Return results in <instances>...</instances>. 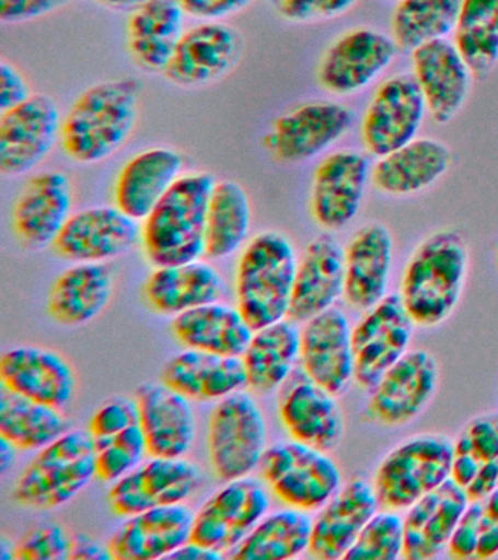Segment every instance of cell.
<instances>
[{
	"label": "cell",
	"instance_id": "6da1fadb",
	"mask_svg": "<svg viewBox=\"0 0 498 560\" xmlns=\"http://www.w3.org/2000/svg\"><path fill=\"white\" fill-rule=\"evenodd\" d=\"M138 116L139 85L135 79L95 83L82 91L65 114L60 147L77 164H99L128 142Z\"/></svg>",
	"mask_w": 498,
	"mask_h": 560
},
{
	"label": "cell",
	"instance_id": "7a4b0ae2",
	"mask_svg": "<svg viewBox=\"0 0 498 560\" xmlns=\"http://www.w3.org/2000/svg\"><path fill=\"white\" fill-rule=\"evenodd\" d=\"M470 271V248L458 231L432 232L406 262L399 284L402 304L415 326L435 328L454 313Z\"/></svg>",
	"mask_w": 498,
	"mask_h": 560
},
{
	"label": "cell",
	"instance_id": "3957f363",
	"mask_svg": "<svg viewBox=\"0 0 498 560\" xmlns=\"http://www.w3.org/2000/svg\"><path fill=\"white\" fill-rule=\"evenodd\" d=\"M216 179L183 174L141 222V245L154 267L181 265L205 256L209 197Z\"/></svg>",
	"mask_w": 498,
	"mask_h": 560
},
{
	"label": "cell",
	"instance_id": "277c9868",
	"mask_svg": "<svg viewBox=\"0 0 498 560\" xmlns=\"http://www.w3.org/2000/svg\"><path fill=\"white\" fill-rule=\"evenodd\" d=\"M297 262L294 245L281 232H260L244 247L235 273V296L253 330L288 318Z\"/></svg>",
	"mask_w": 498,
	"mask_h": 560
},
{
	"label": "cell",
	"instance_id": "5b68a950",
	"mask_svg": "<svg viewBox=\"0 0 498 560\" xmlns=\"http://www.w3.org/2000/svg\"><path fill=\"white\" fill-rule=\"evenodd\" d=\"M95 477V445L89 432L69 431L37 451L14 486L15 502L55 510L71 502Z\"/></svg>",
	"mask_w": 498,
	"mask_h": 560
},
{
	"label": "cell",
	"instance_id": "8992f818",
	"mask_svg": "<svg viewBox=\"0 0 498 560\" xmlns=\"http://www.w3.org/2000/svg\"><path fill=\"white\" fill-rule=\"evenodd\" d=\"M453 440L443 433H418L389 451L374 472L382 510L406 511L450 479Z\"/></svg>",
	"mask_w": 498,
	"mask_h": 560
},
{
	"label": "cell",
	"instance_id": "52a82bcc",
	"mask_svg": "<svg viewBox=\"0 0 498 560\" xmlns=\"http://www.w3.org/2000/svg\"><path fill=\"white\" fill-rule=\"evenodd\" d=\"M207 444L218 479L225 483L251 476L268 450V428L255 397L242 389L218 400L209 416Z\"/></svg>",
	"mask_w": 498,
	"mask_h": 560
},
{
	"label": "cell",
	"instance_id": "ba28073f",
	"mask_svg": "<svg viewBox=\"0 0 498 560\" xmlns=\"http://www.w3.org/2000/svg\"><path fill=\"white\" fill-rule=\"evenodd\" d=\"M259 467L275 497L296 510H321L343 486V472L329 453L294 440L269 446Z\"/></svg>",
	"mask_w": 498,
	"mask_h": 560
},
{
	"label": "cell",
	"instance_id": "9c48e42d",
	"mask_svg": "<svg viewBox=\"0 0 498 560\" xmlns=\"http://www.w3.org/2000/svg\"><path fill=\"white\" fill-rule=\"evenodd\" d=\"M440 366L424 349L409 350L370 389L362 419L383 428L414 422L439 388Z\"/></svg>",
	"mask_w": 498,
	"mask_h": 560
},
{
	"label": "cell",
	"instance_id": "30bf717a",
	"mask_svg": "<svg viewBox=\"0 0 498 560\" xmlns=\"http://www.w3.org/2000/svg\"><path fill=\"white\" fill-rule=\"evenodd\" d=\"M415 327L397 293L367 310L352 327L354 383L370 392L409 352Z\"/></svg>",
	"mask_w": 498,
	"mask_h": 560
},
{
	"label": "cell",
	"instance_id": "8fae6325",
	"mask_svg": "<svg viewBox=\"0 0 498 560\" xmlns=\"http://www.w3.org/2000/svg\"><path fill=\"white\" fill-rule=\"evenodd\" d=\"M351 109L335 101H309L274 121L264 142L275 161L299 165L321 155L351 129Z\"/></svg>",
	"mask_w": 498,
	"mask_h": 560
},
{
	"label": "cell",
	"instance_id": "7c38bea8",
	"mask_svg": "<svg viewBox=\"0 0 498 560\" xmlns=\"http://www.w3.org/2000/svg\"><path fill=\"white\" fill-rule=\"evenodd\" d=\"M427 104L413 73H397L380 83L361 120V142L370 155H387L417 138Z\"/></svg>",
	"mask_w": 498,
	"mask_h": 560
},
{
	"label": "cell",
	"instance_id": "4fadbf2b",
	"mask_svg": "<svg viewBox=\"0 0 498 560\" xmlns=\"http://www.w3.org/2000/svg\"><path fill=\"white\" fill-rule=\"evenodd\" d=\"M62 118L46 94L0 112V173L20 177L40 165L60 140Z\"/></svg>",
	"mask_w": 498,
	"mask_h": 560
},
{
	"label": "cell",
	"instance_id": "5bb4252c",
	"mask_svg": "<svg viewBox=\"0 0 498 560\" xmlns=\"http://www.w3.org/2000/svg\"><path fill=\"white\" fill-rule=\"evenodd\" d=\"M269 511L264 486L251 477L225 481L198 512L190 541L208 549L233 551Z\"/></svg>",
	"mask_w": 498,
	"mask_h": 560
},
{
	"label": "cell",
	"instance_id": "9a60e30c",
	"mask_svg": "<svg viewBox=\"0 0 498 560\" xmlns=\"http://www.w3.org/2000/svg\"><path fill=\"white\" fill-rule=\"evenodd\" d=\"M141 243V222L113 206L71 214L55 240L56 256L69 262H107Z\"/></svg>",
	"mask_w": 498,
	"mask_h": 560
},
{
	"label": "cell",
	"instance_id": "2e32d148",
	"mask_svg": "<svg viewBox=\"0 0 498 560\" xmlns=\"http://www.w3.org/2000/svg\"><path fill=\"white\" fill-rule=\"evenodd\" d=\"M278 415L291 440L331 453L345 435L338 396L314 383L299 368L281 387Z\"/></svg>",
	"mask_w": 498,
	"mask_h": 560
},
{
	"label": "cell",
	"instance_id": "e0dca14e",
	"mask_svg": "<svg viewBox=\"0 0 498 560\" xmlns=\"http://www.w3.org/2000/svg\"><path fill=\"white\" fill-rule=\"evenodd\" d=\"M202 485V472L186 458L151 457L113 483L107 501L119 516L185 503Z\"/></svg>",
	"mask_w": 498,
	"mask_h": 560
},
{
	"label": "cell",
	"instance_id": "ac0fdd59",
	"mask_svg": "<svg viewBox=\"0 0 498 560\" xmlns=\"http://www.w3.org/2000/svg\"><path fill=\"white\" fill-rule=\"evenodd\" d=\"M397 50L393 38L380 31H347L322 56L317 68L319 85L334 95L357 94L392 65Z\"/></svg>",
	"mask_w": 498,
	"mask_h": 560
},
{
	"label": "cell",
	"instance_id": "d6986e66",
	"mask_svg": "<svg viewBox=\"0 0 498 560\" xmlns=\"http://www.w3.org/2000/svg\"><path fill=\"white\" fill-rule=\"evenodd\" d=\"M370 165L362 153L340 149L323 158L314 170L309 208L313 221L326 232L343 230L360 212Z\"/></svg>",
	"mask_w": 498,
	"mask_h": 560
},
{
	"label": "cell",
	"instance_id": "ffe728a7",
	"mask_svg": "<svg viewBox=\"0 0 498 560\" xmlns=\"http://www.w3.org/2000/svg\"><path fill=\"white\" fill-rule=\"evenodd\" d=\"M73 191L68 175L58 170L32 175L12 205L11 228L28 249L51 247L72 214Z\"/></svg>",
	"mask_w": 498,
	"mask_h": 560
},
{
	"label": "cell",
	"instance_id": "44dd1931",
	"mask_svg": "<svg viewBox=\"0 0 498 560\" xmlns=\"http://www.w3.org/2000/svg\"><path fill=\"white\" fill-rule=\"evenodd\" d=\"M300 368L317 383L343 396L354 383L352 327L338 306L310 318L300 328Z\"/></svg>",
	"mask_w": 498,
	"mask_h": 560
},
{
	"label": "cell",
	"instance_id": "7402d4cb",
	"mask_svg": "<svg viewBox=\"0 0 498 560\" xmlns=\"http://www.w3.org/2000/svg\"><path fill=\"white\" fill-rule=\"evenodd\" d=\"M242 48L238 31L222 22H202L183 33L163 74L177 86L209 85L231 72Z\"/></svg>",
	"mask_w": 498,
	"mask_h": 560
},
{
	"label": "cell",
	"instance_id": "603a6c76",
	"mask_svg": "<svg viewBox=\"0 0 498 560\" xmlns=\"http://www.w3.org/2000/svg\"><path fill=\"white\" fill-rule=\"evenodd\" d=\"M0 387L63 409L76 396L77 376L67 359L38 346H15L0 358Z\"/></svg>",
	"mask_w": 498,
	"mask_h": 560
},
{
	"label": "cell",
	"instance_id": "cb8c5ba5",
	"mask_svg": "<svg viewBox=\"0 0 498 560\" xmlns=\"http://www.w3.org/2000/svg\"><path fill=\"white\" fill-rule=\"evenodd\" d=\"M413 74L437 125H448L462 112L474 74L453 42L436 39L415 48Z\"/></svg>",
	"mask_w": 498,
	"mask_h": 560
},
{
	"label": "cell",
	"instance_id": "d4e9b609",
	"mask_svg": "<svg viewBox=\"0 0 498 560\" xmlns=\"http://www.w3.org/2000/svg\"><path fill=\"white\" fill-rule=\"evenodd\" d=\"M345 291V247L331 232L310 241L297 262L288 318L297 324L335 306Z\"/></svg>",
	"mask_w": 498,
	"mask_h": 560
},
{
	"label": "cell",
	"instance_id": "484cf974",
	"mask_svg": "<svg viewBox=\"0 0 498 560\" xmlns=\"http://www.w3.org/2000/svg\"><path fill=\"white\" fill-rule=\"evenodd\" d=\"M379 510L373 483L364 477H352L313 518L309 555L319 560L344 559Z\"/></svg>",
	"mask_w": 498,
	"mask_h": 560
},
{
	"label": "cell",
	"instance_id": "4316f807",
	"mask_svg": "<svg viewBox=\"0 0 498 560\" xmlns=\"http://www.w3.org/2000/svg\"><path fill=\"white\" fill-rule=\"evenodd\" d=\"M195 512L186 503L157 506L126 516L116 529L108 551L117 560L169 559V556L190 541Z\"/></svg>",
	"mask_w": 498,
	"mask_h": 560
},
{
	"label": "cell",
	"instance_id": "83f0119b",
	"mask_svg": "<svg viewBox=\"0 0 498 560\" xmlns=\"http://www.w3.org/2000/svg\"><path fill=\"white\" fill-rule=\"evenodd\" d=\"M139 427L150 457L181 458L196 436V416L189 398L163 383L138 388Z\"/></svg>",
	"mask_w": 498,
	"mask_h": 560
},
{
	"label": "cell",
	"instance_id": "f1b7e54d",
	"mask_svg": "<svg viewBox=\"0 0 498 560\" xmlns=\"http://www.w3.org/2000/svg\"><path fill=\"white\" fill-rule=\"evenodd\" d=\"M470 499L465 490L452 479L415 502L404 515L402 558L430 560L443 553Z\"/></svg>",
	"mask_w": 498,
	"mask_h": 560
},
{
	"label": "cell",
	"instance_id": "f546056e",
	"mask_svg": "<svg viewBox=\"0 0 498 560\" xmlns=\"http://www.w3.org/2000/svg\"><path fill=\"white\" fill-rule=\"evenodd\" d=\"M393 238L386 225L367 223L354 232L345 247L344 300L354 310L367 311L387 295Z\"/></svg>",
	"mask_w": 498,
	"mask_h": 560
},
{
	"label": "cell",
	"instance_id": "4dcf8cb0",
	"mask_svg": "<svg viewBox=\"0 0 498 560\" xmlns=\"http://www.w3.org/2000/svg\"><path fill=\"white\" fill-rule=\"evenodd\" d=\"M182 153L176 149H143L130 158L117 174L113 187L116 208L142 222L183 175Z\"/></svg>",
	"mask_w": 498,
	"mask_h": 560
},
{
	"label": "cell",
	"instance_id": "1f68e13d",
	"mask_svg": "<svg viewBox=\"0 0 498 560\" xmlns=\"http://www.w3.org/2000/svg\"><path fill=\"white\" fill-rule=\"evenodd\" d=\"M452 149L435 138H415L380 156L371 166L370 183L379 192L406 197L427 190L452 166Z\"/></svg>",
	"mask_w": 498,
	"mask_h": 560
},
{
	"label": "cell",
	"instance_id": "d6a6232c",
	"mask_svg": "<svg viewBox=\"0 0 498 560\" xmlns=\"http://www.w3.org/2000/svg\"><path fill=\"white\" fill-rule=\"evenodd\" d=\"M224 289L220 271L199 258L155 267L143 283L142 295L155 314L177 317L186 311L220 301Z\"/></svg>",
	"mask_w": 498,
	"mask_h": 560
},
{
	"label": "cell",
	"instance_id": "836d02e7",
	"mask_svg": "<svg viewBox=\"0 0 498 560\" xmlns=\"http://www.w3.org/2000/svg\"><path fill=\"white\" fill-rule=\"evenodd\" d=\"M115 273L107 262H72L51 283L47 313L65 327L85 326L111 304Z\"/></svg>",
	"mask_w": 498,
	"mask_h": 560
},
{
	"label": "cell",
	"instance_id": "e575fe53",
	"mask_svg": "<svg viewBox=\"0 0 498 560\" xmlns=\"http://www.w3.org/2000/svg\"><path fill=\"white\" fill-rule=\"evenodd\" d=\"M161 383L195 401H213L247 387L243 359L186 349L170 359Z\"/></svg>",
	"mask_w": 498,
	"mask_h": 560
},
{
	"label": "cell",
	"instance_id": "d590c367",
	"mask_svg": "<svg viewBox=\"0 0 498 560\" xmlns=\"http://www.w3.org/2000/svg\"><path fill=\"white\" fill-rule=\"evenodd\" d=\"M185 12L176 0H146L129 13L126 46L135 63L151 73H164L185 33Z\"/></svg>",
	"mask_w": 498,
	"mask_h": 560
},
{
	"label": "cell",
	"instance_id": "8d00e7d4",
	"mask_svg": "<svg viewBox=\"0 0 498 560\" xmlns=\"http://www.w3.org/2000/svg\"><path fill=\"white\" fill-rule=\"evenodd\" d=\"M450 479L465 490L470 502L498 488V415L476 416L454 438Z\"/></svg>",
	"mask_w": 498,
	"mask_h": 560
},
{
	"label": "cell",
	"instance_id": "74e56055",
	"mask_svg": "<svg viewBox=\"0 0 498 560\" xmlns=\"http://www.w3.org/2000/svg\"><path fill=\"white\" fill-rule=\"evenodd\" d=\"M172 331L174 339L186 349L240 358L255 332L238 306L220 301L177 315Z\"/></svg>",
	"mask_w": 498,
	"mask_h": 560
},
{
	"label": "cell",
	"instance_id": "f35d334b",
	"mask_svg": "<svg viewBox=\"0 0 498 560\" xmlns=\"http://www.w3.org/2000/svg\"><path fill=\"white\" fill-rule=\"evenodd\" d=\"M300 327L290 318L255 330L242 359L247 387L265 394L281 388L300 362Z\"/></svg>",
	"mask_w": 498,
	"mask_h": 560
},
{
	"label": "cell",
	"instance_id": "ab89813d",
	"mask_svg": "<svg viewBox=\"0 0 498 560\" xmlns=\"http://www.w3.org/2000/svg\"><path fill=\"white\" fill-rule=\"evenodd\" d=\"M313 518L310 512L287 506L266 514L231 553L239 560H286L309 551Z\"/></svg>",
	"mask_w": 498,
	"mask_h": 560
},
{
	"label": "cell",
	"instance_id": "60d3db41",
	"mask_svg": "<svg viewBox=\"0 0 498 560\" xmlns=\"http://www.w3.org/2000/svg\"><path fill=\"white\" fill-rule=\"evenodd\" d=\"M69 431L60 409L0 387V438L19 451L37 453Z\"/></svg>",
	"mask_w": 498,
	"mask_h": 560
},
{
	"label": "cell",
	"instance_id": "b9f144b4",
	"mask_svg": "<svg viewBox=\"0 0 498 560\" xmlns=\"http://www.w3.org/2000/svg\"><path fill=\"white\" fill-rule=\"evenodd\" d=\"M252 225V206L239 183L217 182L209 197L205 256L220 260L233 256L246 243Z\"/></svg>",
	"mask_w": 498,
	"mask_h": 560
},
{
	"label": "cell",
	"instance_id": "7bdbcfd3",
	"mask_svg": "<svg viewBox=\"0 0 498 560\" xmlns=\"http://www.w3.org/2000/svg\"><path fill=\"white\" fill-rule=\"evenodd\" d=\"M453 43L474 78H488L498 63V0H463Z\"/></svg>",
	"mask_w": 498,
	"mask_h": 560
},
{
	"label": "cell",
	"instance_id": "ee69618b",
	"mask_svg": "<svg viewBox=\"0 0 498 560\" xmlns=\"http://www.w3.org/2000/svg\"><path fill=\"white\" fill-rule=\"evenodd\" d=\"M463 0H399L392 15L391 37L406 51L448 38L456 28Z\"/></svg>",
	"mask_w": 498,
	"mask_h": 560
},
{
	"label": "cell",
	"instance_id": "f6af8a7d",
	"mask_svg": "<svg viewBox=\"0 0 498 560\" xmlns=\"http://www.w3.org/2000/svg\"><path fill=\"white\" fill-rule=\"evenodd\" d=\"M445 551L450 558L456 560L496 558L498 555V488L480 501L470 502Z\"/></svg>",
	"mask_w": 498,
	"mask_h": 560
},
{
	"label": "cell",
	"instance_id": "bcb514c9",
	"mask_svg": "<svg viewBox=\"0 0 498 560\" xmlns=\"http://www.w3.org/2000/svg\"><path fill=\"white\" fill-rule=\"evenodd\" d=\"M95 479L116 483L135 470L148 455L141 427L134 424L115 436L94 440Z\"/></svg>",
	"mask_w": 498,
	"mask_h": 560
},
{
	"label": "cell",
	"instance_id": "7dc6e473",
	"mask_svg": "<svg viewBox=\"0 0 498 560\" xmlns=\"http://www.w3.org/2000/svg\"><path fill=\"white\" fill-rule=\"evenodd\" d=\"M404 516L397 511L380 508L344 559L395 560L404 556Z\"/></svg>",
	"mask_w": 498,
	"mask_h": 560
},
{
	"label": "cell",
	"instance_id": "c3c4849f",
	"mask_svg": "<svg viewBox=\"0 0 498 560\" xmlns=\"http://www.w3.org/2000/svg\"><path fill=\"white\" fill-rule=\"evenodd\" d=\"M72 537L59 523L34 525L14 545L15 560L69 559Z\"/></svg>",
	"mask_w": 498,
	"mask_h": 560
},
{
	"label": "cell",
	"instance_id": "681fc988",
	"mask_svg": "<svg viewBox=\"0 0 498 560\" xmlns=\"http://www.w3.org/2000/svg\"><path fill=\"white\" fill-rule=\"evenodd\" d=\"M358 0H269L278 16L294 24L335 20L351 11Z\"/></svg>",
	"mask_w": 498,
	"mask_h": 560
},
{
	"label": "cell",
	"instance_id": "f907efd6",
	"mask_svg": "<svg viewBox=\"0 0 498 560\" xmlns=\"http://www.w3.org/2000/svg\"><path fill=\"white\" fill-rule=\"evenodd\" d=\"M139 423L137 400L117 397L100 406L91 416L89 433L93 440H103Z\"/></svg>",
	"mask_w": 498,
	"mask_h": 560
},
{
	"label": "cell",
	"instance_id": "816d5d0a",
	"mask_svg": "<svg viewBox=\"0 0 498 560\" xmlns=\"http://www.w3.org/2000/svg\"><path fill=\"white\" fill-rule=\"evenodd\" d=\"M71 0H0V21L3 24H21L49 15Z\"/></svg>",
	"mask_w": 498,
	"mask_h": 560
},
{
	"label": "cell",
	"instance_id": "f5cc1de1",
	"mask_svg": "<svg viewBox=\"0 0 498 560\" xmlns=\"http://www.w3.org/2000/svg\"><path fill=\"white\" fill-rule=\"evenodd\" d=\"M186 16L202 22H220L242 12L253 0H176Z\"/></svg>",
	"mask_w": 498,
	"mask_h": 560
},
{
	"label": "cell",
	"instance_id": "db71d44e",
	"mask_svg": "<svg viewBox=\"0 0 498 560\" xmlns=\"http://www.w3.org/2000/svg\"><path fill=\"white\" fill-rule=\"evenodd\" d=\"M33 95L27 79L10 61H0V112L27 101Z\"/></svg>",
	"mask_w": 498,
	"mask_h": 560
},
{
	"label": "cell",
	"instance_id": "11a10c76",
	"mask_svg": "<svg viewBox=\"0 0 498 560\" xmlns=\"http://www.w3.org/2000/svg\"><path fill=\"white\" fill-rule=\"evenodd\" d=\"M69 559L104 560L112 559V555L108 547L100 545L97 540L85 536V534H80V536L72 537Z\"/></svg>",
	"mask_w": 498,
	"mask_h": 560
},
{
	"label": "cell",
	"instance_id": "9f6ffc18",
	"mask_svg": "<svg viewBox=\"0 0 498 560\" xmlns=\"http://www.w3.org/2000/svg\"><path fill=\"white\" fill-rule=\"evenodd\" d=\"M222 558H224V553H221V551L208 549V547L194 541H187L181 549L169 556V559L182 560H220Z\"/></svg>",
	"mask_w": 498,
	"mask_h": 560
},
{
	"label": "cell",
	"instance_id": "6f0895ef",
	"mask_svg": "<svg viewBox=\"0 0 498 560\" xmlns=\"http://www.w3.org/2000/svg\"><path fill=\"white\" fill-rule=\"evenodd\" d=\"M16 450L14 445L10 444L3 438H0V472L7 475V471L14 466L16 458Z\"/></svg>",
	"mask_w": 498,
	"mask_h": 560
},
{
	"label": "cell",
	"instance_id": "680465c9",
	"mask_svg": "<svg viewBox=\"0 0 498 560\" xmlns=\"http://www.w3.org/2000/svg\"><path fill=\"white\" fill-rule=\"evenodd\" d=\"M95 3L102 4V7L112 9L117 12H132L139 4L146 2V0H94Z\"/></svg>",
	"mask_w": 498,
	"mask_h": 560
},
{
	"label": "cell",
	"instance_id": "91938a15",
	"mask_svg": "<svg viewBox=\"0 0 498 560\" xmlns=\"http://www.w3.org/2000/svg\"><path fill=\"white\" fill-rule=\"evenodd\" d=\"M496 266H497V269H498V247H497V252H496Z\"/></svg>",
	"mask_w": 498,
	"mask_h": 560
}]
</instances>
